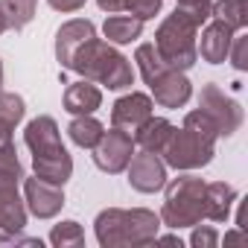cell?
<instances>
[{
	"mask_svg": "<svg viewBox=\"0 0 248 248\" xmlns=\"http://www.w3.org/2000/svg\"><path fill=\"white\" fill-rule=\"evenodd\" d=\"M6 30H9V27H6V18H3V12H0V35H3Z\"/></svg>",
	"mask_w": 248,
	"mask_h": 248,
	"instance_id": "cell-36",
	"label": "cell"
},
{
	"mask_svg": "<svg viewBox=\"0 0 248 248\" xmlns=\"http://www.w3.org/2000/svg\"><path fill=\"white\" fill-rule=\"evenodd\" d=\"M228 59H231V64H233L239 73L248 70V35H233L231 50H228Z\"/></svg>",
	"mask_w": 248,
	"mask_h": 248,
	"instance_id": "cell-30",
	"label": "cell"
},
{
	"mask_svg": "<svg viewBox=\"0 0 248 248\" xmlns=\"http://www.w3.org/2000/svg\"><path fill=\"white\" fill-rule=\"evenodd\" d=\"M190 242H193V248H213L216 242H219V233L213 231V228H207V225H193V236H190Z\"/></svg>",
	"mask_w": 248,
	"mask_h": 248,
	"instance_id": "cell-31",
	"label": "cell"
},
{
	"mask_svg": "<svg viewBox=\"0 0 248 248\" xmlns=\"http://www.w3.org/2000/svg\"><path fill=\"white\" fill-rule=\"evenodd\" d=\"M152 108H155V102H152L149 93L132 91V93L120 96V99L111 105V126L129 132V135H135L143 123L152 117Z\"/></svg>",
	"mask_w": 248,
	"mask_h": 248,
	"instance_id": "cell-8",
	"label": "cell"
},
{
	"mask_svg": "<svg viewBox=\"0 0 248 248\" xmlns=\"http://www.w3.org/2000/svg\"><path fill=\"white\" fill-rule=\"evenodd\" d=\"M21 178H24V167H21V161H18V149H15V143L0 146V193L18 187Z\"/></svg>",
	"mask_w": 248,
	"mask_h": 248,
	"instance_id": "cell-24",
	"label": "cell"
},
{
	"mask_svg": "<svg viewBox=\"0 0 248 248\" xmlns=\"http://www.w3.org/2000/svg\"><path fill=\"white\" fill-rule=\"evenodd\" d=\"M210 18L222 21L225 27L239 32L248 24V6H245V0H216L213 9H210Z\"/></svg>",
	"mask_w": 248,
	"mask_h": 248,
	"instance_id": "cell-23",
	"label": "cell"
},
{
	"mask_svg": "<svg viewBox=\"0 0 248 248\" xmlns=\"http://www.w3.org/2000/svg\"><path fill=\"white\" fill-rule=\"evenodd\" d=\"M102 132H105V126H102V123H99L93 114L73 117L70 126H67V135H70V140H73L79 149H93V146L99 143Z\"/></svg>",
	"mask_w": 248,
	"mask_h": 248,
	"instance_id": "cell-21",
	"label": "cell"
},
{
	"mask_svg": "<svg viewBox=\"0 0 248 248\" xmlns=\"http://www.w3.org/2000/svg\"><path fill=\"white\" fill-rule=\"evenodd\" d=\"M47 3L56 9V12H76L85 6V0H47Z\"/></svg>",
	"mask_w": 248,
	"mask_h": 248,
	"instance_id": "cell-32",
	"label": "cell"
},
{
	"mask_svg": "<svg viewBox=\"0 0 248 248\" xmlns=\"http://www.w3.org/2000/svg\"><path fill=\"white\" fill-rule=\"evenodd\" d=\"M102 32H105L108 44L123 47V44H132V41L140 38V32H143V21L135 18V15H111V18H105Z\"/></svg>",
	"mask_w": 248,
	"mask_h": 248,
	"instance_id": "cell-20",
	"label": "cell"
},
{
	"mask_svg": "<svg viewBox=\"0 0 248 248\" xmlns=\"http://www.w3.org/2000/svg\"><path fill=\"white\" fill-rule=\"evenodd\" d=\"M219 129L204 111H190L184 117V126L172 129V138L164 146V164L172 170H202L213 161V146H216Z\"/></svg>",
	"mask_w": 248,
	"mask_h": 248,
	"instance_id": "cell-1",
	"label": "cell"
},
{
	"mask_svg": "<svg viewBox=\"0 0 248 248\" xmlns=\"http://www.w3.org/2000/svg\"><path fill=\"white\" fill-rule=\"evenodd\" d=\"M236 202V190L225 181L204 184V219L210 222H225L231 216V207Z\"/></svg>",
	"mask_w": 248,
	"mask_h": 248,
	"instance_id": "cell-18",
	"label": "cell"
},
{
	"mask_svg": "<svg viewBox=\"0 0 248 248\" xmlns=\"http://www.w3.org/2000/svg\"><path fill=\"white\" fill-rule=\"evenodd\" d=\"M24 140H27V146H30L32 155H50V152L64 149L59 126H56L53 117H35V120H30L27 129H24Z\"/></svg>",
	"mask_w": 248,
	"mask_h": 248,
	"instance_id": "cell-15",
	"label": "cell"
},
{
	"mask_svg": "<svg viewBox=\"0 0 248 248\" xmlns=\"http://www.w3.org/2000/svg\"><path fill=\"white\" fill-rule=\"evenodd\" d=\"M132 155H135V138L123 129H114V126L108 132H102L99 143L93 146V164L108 175L123 172L129 167Z\"/></svg>",
	"mask_w": 248,
	"mask_h": 248,
	"instance_id": "cell-7",
	"label": "cell"
},
{
	"mask_svg": "<svg viewBox=\"0 0 248 248\" xmlns=\"http://www.w3.org/2000/svg\"><path fill=\"white\" fill-rule=\"evenodd\" d=\"M35 6L38 0H0V12H3L9 30H24L35 18Z\"/></svg>",
	"mask_w": 248,
	"mask_h": 248,
	"instance_id": "cell-25",
	"label": "cell"
},
{
	"mask_svg": "<svg viewBox=\"0 0 248 248\" xmlns=\"http://www.w3.org/2000/svg\"><path fill=\"white\" fill-rule=\"evenodd\" d=\"M27 114V105H24V96L18 93H6V91H0V120L9 123V126L15 129L18 123L24 120Z\"/></svg>",
	"mask_w": 248,
	"mask_h": 248,
	"instance_id": "cell-28",
	"label": "cell"
},
{
	"mask_svg": "<svg viewBox=\"0 0 248 248\" xmlns=\"http://www.w3.org/2000/svg\"><path fill=\"white\" fill-rule=\"evenodd\" d=\"M231 41H233V30L225 27L222 21H210L202 30V41H196V50L207 64H222L228 59Z\"/></svg>",
	"mask_w": 248,
	"mask_h": 248,
	"instance_id": "cell-14",
	"label": "cell"
},
{
	"mask_svg": "<svg viewBox=\"0 0 248 248\" xmlns=\"http://www.w3.org/2000/svg\"><path fill=\"white\" fill-rule=\"evenodd\" d=\"M210 9H213V0H178V6H175V12L190 18L196 27H202L210 18Z\"/></svg>",
	"mask_w": 248,
	"mask_h": 248,
	"instance_id": "cell-29",
	"label": "cell"
},
{
	"mask_svg": "<svg viewBox=\"0 0 248 248\" xmlns=\"http://www.w3.org/2000/svg\"><path fill=\"white\" fill-rule=\"evenodd\" d=\"M32 170L41 181H50L56 187H64L73 175V158L67 155V149L50 152V155H32Z\"/></svg>",
	"mask_w": 248,
	"mask_h": 248,
	"instance_id": "cell-16",
	"label": "cell"
},
{
	"mask_svg": "<svg viewBox=\"0 0 248 248\" xmlns=\"http://www.w3.org/2000/svg\"><path fill=\"white\" fill-rule=\"evenodd\" d=\"M50 242H53L56 248H79V245H85V231H82L79 222L67 219V222L53 225V231H50Z\"/></svg>",
	"mask_w": 248,
	"mask_h": 248,
	"instance_id": "cell-27",
	"label": "cell"
},
{
	"mask_svg": "<svg viewBox=\"0 0 248 248\" xmlns=\"http://www.w3.org/2000/svg\"><path fill=\"white\" fill-rule=\"evenodd\" d=\"M196 38H199V27L190 18H184L181 12H172L161 21L158 32H155V50H158V56L164 59L167 67L184 73L199 59Z\"/></svg>",
	"mask_w": 248,
	"mask_h": 248,
	"instance_id": "cell-4",
	"label": "cell"
},
{
	"mask_svg": "<svg viewBox=\"0 0 248 248\" xmlns=\"http://www.w3.org/2000/svg\"><path fill=\"white\" fill-rule=\"evenodd\" d=\"M24 202H27V213L38 219H53L64 207V193L62 187L32 175V178H24Z\"/></svg>",
	"mask_w": 248,
	"mask_h": 248,
	"instance_id": "cell-10",
	"label": "cell"
},
{
	"mask_svg": "<svg viewBox=\"0 0 248 248\" xmlns=\"http://www.w3.org/2000/svg\"><path fill=\"white\" fill-rule=\"evenodd\" d=\"M93 35H96V27H93L88 18H73V21L62 24L59 32H56V59H59V64H62L64 70H70L73 53H76L88 38H93Z\"/></svg>",
	"mask_w": 248,
	"mask_h": 248,
	"instance_id": "cell-11",
	"label": "cell"
},
{
	"mask_svg": "<svg viewBox=\"0 0 248 248\" xmlns=\"http://www.w3.org/2000/svg\"><path fill=\"white\" fill-rule=\"evenodd\" d=\"M155 242H164V245H178V248H181V239H178V236H155Z\"/></svg>",
	"mask_w": 248,
	"mask_h": 248,
	"instance_id": "cell-35",
	"label": "cell"
},
{
	"mask_svg": "<svg viewBox=\"0 0 248 248\" xmlns=\"http://www.w3.org/2000/svg\"><path fill=\"white\" fill-rule=\"evenodd\" d=\"M149 88H152L155 102L164 108H181L193 96V85L181 70H164L158 79L149 82Z\"/></svg>",
	"mask_w": 248,
	"mask_h": 248,
	"instance_id": "cell-12",
	"label": "cell"
},
{
	"mask_svg": "<svg viewBox=\"0 0 248 248\" xmlns=\"http://www.w3.org/2000/svg\"><path fill=\"white\" fill-rule=\"evenodd\" d=\"M93 231H96V242L102 248H120V245L140 248V245L155 242V236L161 231V216H155L146 207H132V210L108 207L96 216Z\"/></svg>",
	"mask_w": 248,
	"mask_h": 248,
	"instance_id": "cell-3",
	"label": "cell"
},
{
	"mask_svg": "<svg viewBox=\"0 0 248 248\" xmlns=\"http://www.w3.org/2000/svg\"><path fill=\"white\" fill-rule=\"evenodd\" d=\"M99 105H102V91L93 82L79 79V82L67 85V91H64V111L67 114H73V117L93 114Z\"/></svg>",
	"mask_w": 248,
	"mask_h": 248,
	"instance_id": "cell-17",
	"label": "cell"
},
{
	"mask_svg": "<svg viewBox=\"0 0 248 248\" xmlns=\"http://www.w3.org/2000/svg\"><path fill=\"white\" fill-rule=\"evenodd\" d=\"M245 242H248V239H245V231H242V228L225 233V245H245Z\"/></svg>",
	"mask_w": 248,
	"mask_h": 248,
	"instance_id": "cell-33",
	"label": "cell"
},
{
	"mask_svg": "<svg viewBox=\"0 0 248 248\" xmlns=\"http://www.w3.org/2000/svg\"><path fill=\"white\" fill-rule=\"evenodd\" d=\"M126 170H129V184L138 193H155L167 184V164L155 152H146V149L135 152Z\"/></svg>",
	"mask_w": 248,
	"mask_h": 248,
	"instance_id": "cell-9",
	"label": "cell"
},
{
	"mask_svg": "<svg viewBox=\"0 0 248 248\" xmlns=\"http://www.w3.org/2000/svg\"><path fill=\"white\" fill-rule=\"evenodd\" d=\"M9 143H12V126L0 120V146H9Z\"/></svg>",
	"mask_w": 248,
	"mask_h": 248,
	"instance_id": "cell-34",
	"label": "cell"
},
{
	"mask_svg": "<svg viewBox=\"0 0 248 248\" xmlns=\"http://www.w3.org/2000/svg\"><path fill=\"white\" fill-rule=\"evenodd\" d=\"M172 123L170 120H164V117H149L143 126L132 135L135 138V146H140V149H146V152H155V155H161L164 152V146H167V140L172 138Z\"/></svg>",
	"mask_w": 248,
	"mask_h": 248,
	"instance_id": "cell-19",
	"label": "cell"
},
{
	"mask_svg": "<svg viewBox=\"0 0 248 248\" xmlns=\"http://www.w3.org/2000/svg\"><path fill=\"white\" fill-rule=\"evenodd\" d=\"M135 62H138V67H140V76L146 79V85H149L152 79H158L164 70H172V67H167V64H164V59L158 56L155 44H140V47L135 50Z\"/></svg>",
	"mask_w": 248,
	"mask_h": 248,
	"instance_id": "cell-26",
	"label": "cell"
},
{
	"mask_svg": "<svg viewBox=\"0 0 248 248\" xmlns=\"http://www.w3.org/2000/svg\"><path fill=\"white\" fill-rule=\"evenodd\" d=\"M199 111H204L213 126L219 129V138H231L239 126H242V108L236 99L225 96V91H219V85H204L199 93Z\"/></svg>",
	"mask_w": 248,
	"mask_h": 248,
	"instance_id": "cell-6",
	"label": "cell"
},
{
	"mask_svg": "<svg viewBox=\"0 0 248 248\" xmlns=\"http://www.w3.org/2000/svg\"><path fill=\"white\" fill-rule=\"evenodd\" d=\"M99 9L108 12V15H117V12H126V15H135L140 21H149L161 12V3L164 0H96Z\"/></svg>",
	"mask_w": 248,
	"mask_h": 248,
	"instance_id": "cell-22",
	"label": "cell"
},
{
	"mask_svg": "<svg viewBox=\"0 0 248 248\" xmlns=\"http://www.w3.org/2000/svg\"><path fill=\"white\" fill-rule=\"evenodd\" d=\"M204 219V181L196 175H181L167 187L161 207V222L172 231L193 228Z\"/></svg>",
	"mask_w": 248,
	"mask_h": 248,
	"instance_id": "cell-5",
	"label": "cell"
},
{
	"mask_svg": "<svg viewBox=\"0 0 248 248\" xmlns=\"http://www.w3.org/2000/svg\"><path fill=\"white\" fill-rule=\"evenodd\" d=\"M27 228V202L18 196V187L0 193V242L15 239Z\"/></svg>",
	"mask_w": 248,
	"mask_h": 248,
	"instance_id": "cell-13",
	"label": "cell"
},
{
	"mask_svg": "<svg viewBox=\"0 0 248 248\" xmlns=\"http://www.w3.org/2000/svg\"><path fill=\"white\" fill-rule=\"evenodd\" d=\"M0 88H3V64H0Z\"/></svg>",
	"mask_w": 248,
	"mask_h": 248,
	"instance_id": "cell-37",
	"label": "cell"
},
{
	"mask_svg": "<svg viewBox=\"0 0 248 248\" xmlns=\"http://www.w3.org/2000/svg\"><path fill=\"white\" fill-rule=\"evenodd\" d=\"M70 70L93 85H105L108 91H126L135 85V70H132L129 59L120 50H114V44H108L96 35L88 38L73 53Z\"/></svg>",
	"mask_w": 248,
	"mask_h": 248,
	"instance_id": "cell-2",
	"label": "cell"
}]
</instances>
